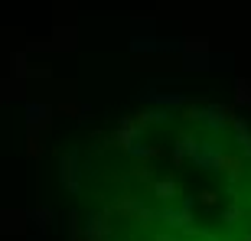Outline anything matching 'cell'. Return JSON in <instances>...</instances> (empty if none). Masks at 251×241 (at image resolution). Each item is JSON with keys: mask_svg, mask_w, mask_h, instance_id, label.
Masks as SVG:
<instances>
[{"mask_svg": "<svg viewBox=\"0 0 251 241\" xmlns=\"http://www.w3.org/2000/svg\"><path fill=\"white\" fill-rule=\"evenodd\" d=\"M245 215H248V212H245L242 205H232V209H225V212H222V225H225V228H232V225L242 222Z\"/></svg>", "mask_w": 251, "mask_h": 241, "instance_id": "cell-1", "label": "cell"}, {"mask_svg": "<svg viewBox=\"0 0 251 241\" xmlns=\"http://www.w3.org/2000/svg\"><path fill=\"white\" fill-rule=\"evenodd\" d=\"M153 189H157V195H160V199H173V195H179L176 179H163V183H157Z\"/></svg>", "mask_w": 251, "mask_h": 241, "instance_id": "cell-2", "label": "cell"}, {"mask_svg": "<svg viewBox=\"0 0 251 241\" xmlns=\"http://www.w3.org/2000/svg\"><path fill=\"white\" fill-rule=\"evenodd\" d=\"M238 88H242V92H238V101H245V104H251V85H238Z\"/></svg>", "mask_w": 251, "mask_h": 241, "instance_id": "cell-3", "label": "cell"}, {"mask_svg": "<svg viewBox=\"0 0 251 241\" xmlns=\"http://www.w3.org/2000/svg\"><path fill=\"white\" fill-rule=\"evenodd\" d=\"M29 157H39V137H36V130L29 134Z\"/></svg>", "mask_w": 251, "mask_h": 241, "instance_id": "cell-4", "label": "cell"}, {"mask_svg": "<svg viewBox=\"0 0 251 241\" xmlns=\"http://www.w3.org/2000/svg\"><path fill=\"white\" fill-rule=\"evenodd\" d=\"M202 202H205V205H215V202H219V195H215V193H209V189H205V193H202Z\"/></svg>", "mask_w": 251, "mask_h": 241, "instance_id": "cell-5", "label": "cell"}, {"mask_svg": "<svg viewBox=\"0 0 251 241\" xmlns=\"http://www.w3.org/2000/svg\"><path fill=\"white\" fill-rule=\"evenodd\" d=\"M160 241H179V238H167V235H163V238H160Z\"/></svg>", "mask_w": 251, "mask_h": 241, "instance_id": "cell-6", "label": "cell"}]
</instances>
